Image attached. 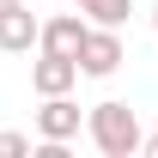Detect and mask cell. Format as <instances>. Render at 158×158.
Here are the masks:
<instances>
[{
    "mask_svg": "<svg viewBox=\"0 0 158 158\" xmlns=\"http://www.w3.org/2000/svg\"><path fill=\"white\" fill-rule=\"evenodd\" d=\"M85 134H91V146H98L103 158H134L140 146H146V134H140V110H128L122 98H103L85 110Z\"/></svg>",
    "mask_w": 158,
    "mask_h": 158,
    "instance_id": "6da1fadb",
    "label": "cell"
},
{
    "mask_svg": "<svg viewBox=\"0 0 158 158\" xmlns=\"http://www.w3.org/2000/svg\"><path fill=\"white\" fill-rule=\"evenodd\" d=\"M122 61H128L122 31H116V24H91V31H85V43H79V73H85V79H110Z\"/></svg>",
    "mask_w": 158,
    "mask_h": 158,
    "instance_id": "7a4b0ae2",
    "label": "cell"
},
{
    "mask_svg": "<svg viewBox=\"0 0 158 158\" xmlns=\"http://www.w3.org/2000/svg\"><path fill=\"white\" fill-rule=\"evenodd\" d=\"M79 85V55H55V49H43L31 61V91L37 98H61V91H73Z\"/></svg>",
    "mask_w": 158,
    "mask_h": 158,
    "instance_id": "3957f363",
    "label": "cell"
},
{
    "mask_svg": "<svg viewBox=\"0 0 158 158\" xmlns=\"http://www.w3.org/2000/svg\"><path fill=\"white\" fill-rule=\"evenodd\" d=\"M79 128H85V116H79V103L61 91V98H43L37 110V140H79Z\"/></svg>",
    "mask_w": 158,
    "mask_h": 158,
    "instance_id": "277c9868",
    "label": "cell"
},
{
    "mask_svg": "<svg viewBox=\"0 0 158 158\" xmlns=\"http://www.w3.org/2000/svg\"><path fill=\"white\" fill-rule=\"evenodd\" d=\"M0 49H6V55H31V49H43V19L24 12V6L0 12Z\"/></svg>",
    "mask_w": 158,
    "mask_h": 158,
    "instance_id": "5b68a950",
    "label": "cell"
},
{
    "mask_svg": "<svg viewBox=\"0 0 158 158\" xmlns=\"http://www.w3.org/2000/svg\"><path fill=\"white\" fill-rule=\"evenodd\" d=\"M85 31H91V19H85V12H61V19L43 24V49H55V55H79Z\"/></svg>",
    "mask_w": 158,
    "mask_h": 158,
    "instance_id": "8992f818",
    "label": "cell"
},
{
    "mask_svg": "<svg viewBox=\"0 0 158 158\" xmlns=\"http://www.w3.org/2000/svg\"><path fill=\"white\" fill-rule=\"evenodd\" d=\"M73 6H79L91 24H116V31L128 24V12H134V0H73Z\"/></svg>",
    "mask_w": 158,
    "mask_h": 158,
    "instance_id": "52a82bcc",
    "label": "cell"
},
{
    "mask_svg": "<svg viewBox=\"0 0 158 158\" xmlns=\"http://www.w3.org/2000/svg\"><path fill=\"white\" fill-rule=\"evenodd\" d=\"M31 152V134H12V128H6V134H0V158H24Z\"/></svg>",
    "mask_w": 158,
    "mask_h": 158,
    "instance_id": "ba28073f",
    "label": "cell"
},
{
    "mask_svg": "<svg viewBox=\"0 0 158 158\" xmlns=\"http://www.w3.org/2000/svg\"><path fill=\"white\" fill-rule=\"evenodd\" d=\"M140 152H146V158H158V134H146V146H140Z\"/></svg>",
    "mask_w": 158,
    "mask_h": 158,
    "instance_id": "9c48e42d",
    "label": "cell"
},
{
    "mask_svg": "<svg viewBox=\"0 0 158 158\" xmlns=\"http://www.w3.org/2000/svg\"><path fill=\"white\" fill-rule=\"evenodd\" d=\"M12 6H24V0H0V12H12Z\"/></svg>",
    "mask_w": 158,
    "mask_h": 158,
    "instance_id": "30bf717a",
    "label": "cell"
},
{
    "mask_svg": "<svg viewBox=\"0 0 158 158\" xmlns=\"http://www.w3.org/2000/svg\"><path fill=\"white\" fill-rule=\"evenodd\" d=\"M152 31H158V6H152Z\"/></svg>",
    "mask_w": 158,
    "mask_h": 158,
    "instance_id": "8fae6325",
    "label": "cell"
}]
</instances>
